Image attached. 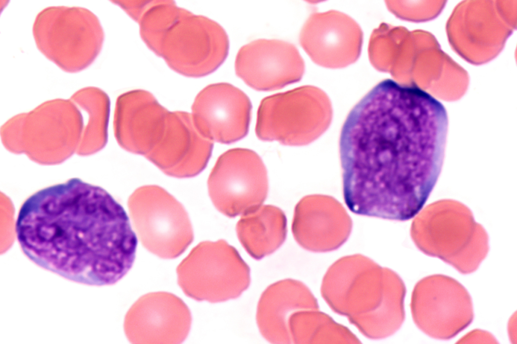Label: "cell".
<instances>
[{
  "label": "cell",
  "instance_id": "6da1fadb",
  "mask_svg": "<svg viewBox=\"0 0 517 344\" xmlns=\"http://www.w3.org/2000/svg\"><path fill=\"white\" fill-rule=\"evenodd\" d=\"M445 108L422 91L383 81L352 109L339 143L344 202L352 213L404 221L422 209L440 176Z\"/></svg>",
  "mask_w": 517,
  "mask_h": 344
},
{
  "label": "cell",
  "instance_id": "7a4b0ae2",
  "mask_svg": "<svg viewBox=\"0 0 517 344\" xmlns=\"http://www.w3.org/2000/svg\"><path fill=\"white\" fill-rule=\"evenodd\" d=\"M17 238L39 266L68 280L112 285L132 268L138 240L123 206L78 178L42 189L22 205Z\"/></svg>",
  "mask_w": 517,
  "mask_h": 344
},
{
  "label": "cell",
  "instance_id": "3957f363",
  "mask_svg": "<svg viewBox=\"0 0 517 344\" xmlns=\"http://www.w3.org/2000/svg\"><path fill=\"white\" fill-rule=\"evenodd\" d=\"M132 18L139 24L147 47L182 75L206 76L228 55V37L219 24L178 7L173 1H141Z\"/></svg>",
  "mask_w": 517,
  "mask_h": 344
},
{
  "label": "cell",
  "instance_id": "277c9868",
  "mask_svg": "<svg viewBox=\"0 0 517 344\" xmlns=\"http://www.w3.org/2000/svg\"><path fill=\"white\" fill-rule=\"evenodd\" d=\"M129 215L142 245L163 258L180 255L192 242L188 214L165 189L157 185L136 189L128 200Z\"/></svg>",
  "mask_w": 517,
  "mask_h": 344
},
{
  "label": "cell",
  "instance_id": "5b68a950",
  "mask_svg": "<svg viewBox=\"0 0 517 344\" xmlns=\"http://www.w3.org/2000/svg\"><path fill=\"white\" fill-rule=\"evenodd\" d=\"M266 166L246 148L228 150L218 158L208 181L209 196L220 212L234 217L260 206L268 192Z\"/></svg>",
  "mask_w": 517,
  "mask_h": 344
},
{
  "label": "cell",
  "instance_id": "8992f818",
  "mask_svg": "<svg viewBox=\"0 0 517 344\" xmlns=\"http://www.w3.org/2000/svg\"><path fill=\"white\" fill-rule=\"evenodd\" d=\"M410 309L417 326L429 336L448 340L474 319L472 298L457 280L440 274L420 280L411 294Z\"/></svg>",
  "mask_w": 517,
  "mask_h": 344
},
{
  "label": "cell",
  "instance_id": "52a82bcc",
  "mask_svg": "<svg viewBox=\"0 0 517 344\" xmlns=\"http://www.w3.org/2000/svg\"><path fill=\"white\" fill-rule=\"evenodd\" d=\"M178 269L194 273L193 298L199 301L218 303L236 299L250 282L249 266L224 240L200 243Z\"/></svg>",
  "mask_w": 517,
  "mask_h": 344
},
{
  "label": "cell",
  "instance_id": "ba28073f",
  "mask_svg": "<svg viewBox=\"0 0 517 344\" xmlns=\"http://www.w3.org/2000/svg\"><path fill=\"white\" fill-rule=\"evenodd\" d=\"M385 290L384 268L361 257L342 259L327 270L321 293L336 313L348 320L367 315L380 305Z\"/></svg>",
  "mask_w": 517,
  "mask_h": 344
},
{
  "label": "cell",
  "instance_id": "9c48e42d",
  "mask_svg": "<svg viewBox=\"0 0 517 344\" xmlns=\"http://www.w3.org/2000/svg\"><path fill=\"white\" fill-rule=\"evenodd\" d=\"M194 125L205 138L223 144L247 135L251 117L248 97L227 83L210 84L196 96L191 107Z\"/></svg>",
  "mask_w": 517,
  "mask_h": 344
},
{
  "label": "cell",
  "instance_id": "30bf717a",
  "mask_svg": "<svg viewBox=\"0 0 517 344\" xmlns=\"http://www.w3.org/2000/svg\"><path fill=\"white\" fill-rule=\"evenodd\" d=\"M314 92L301 87L264 98L257 112L255 133L265 141L299 146L314 136Z\"/></svg>",
  "mask_w": 517,
  "mask_h": 344
},
{
  "label": "cell",
  "instance_id": "8fae6325",
  "mask_svg": "<svg viewBox=\"0 0 517 344\" xmlns=\"http://www.w3.org/2000/svg\"><path fill=\"white\" fill-rule=\"evenodd\" d=\"M303 69L296 47L279 39H256L243 45L235 62L237 76L258 91L278 90L297 82Z\"/></svg>",
  "mask_w": 517,
  "mask_h": 344
},
{
  "label": "cell",
  "instance_id": "7c38bea8",
  "mask_svg": "<svg viewBox=\"0 0 517 344\" xmlns=\"http://www.w3.org/2000/svg\"><path fill=\"white\" fill-rule=\"evenodd\" d=\"M213 148L195 128L191 114L170 111L160 140L145 157L168 176L190 178L205 168Z\"/></svg>",
  "mask_w": 517,
  "mask_h": 344
},
{
  "label": "cell",
  "instance_id": "4fadbf2b",
  "mask_svg": "<svg viewBox=\"0 0 517 344\" xmlns=\"http://www.w3.org/2000/svg\"><path fill=\"white\" fill-rule=\"evenodd\" d=\"M170 112L148 91L138 89L122 94L117 100L116 112L121 146L145 157L160 140Z\"/></svg>",
  "mask_w": 517,
  "mask_h": 344
},
{
  "label": "cell",
  "instance_id": "5bb4252c",
  "mask_svg": "<svg viewBox=\"0 0 517 344\" xmlns=\"http://www.w3.org/2000/svg\"><path fill=\"white\" fill-rule=\"evenodd\" d=\"M317 299L303 282L291 278L278 281L264 291L256 320L262 336L272 343H290L288 323L299 310H319Z\"/></svg>",
  "mask_w": 517,
  "mask_h": 344
},
{
  "label": "cell",
  "instance_id": "9a60e30c",
  "mask_svg": "<svg viewBox=\"0 0 517 344\" xmlns=\"http://www.w3.org/2000/svg\"><path fill=\"white\" fill-rule=\"evenodd\" d=\"M287 230L284 212L272 205L260 206L243 213L236 226L242 246L256 260L276 251L284 242Z\"/></svg>",
  "mask_w": 517,
  "mask_h": 344
},
{
  "label": "cell",
  "instance_id": "2e32d148",
  "mask_svg": "<svg viewBox=\"0 0 517 344\" xmlns=\"http://www.w3.org/2000/svg\"><path fill=\"white\" fill-rule=\"evenodd\" d=\"M384 295L380 305L367 315L349 319L364 336L372 339L391 336L399 329L405 319V284L390 269L384 268Z\"/></svg>",
  "mask_w": 517,
  "mask_h": 344
},
{
  "label": "cell",
  "instance_id": "e0dca14e",
  "mask_svg": "<svg viewBox=\"0 0 517 344\" xmlns=\"http://www.w3.org/2000/svg\"><path fill=\"white\" fill-rule=\"evenodd\" d=\"M290 343H361L347 327L319 310L293 313L288 323Z\"/></svg>",
  "mask_w": 517,
  "mask_h": 344
},
{
  "label": "cell",
  "instance_id": "ac0fdd59",
  "mask_svg": "<svg viewBox=\"0 0 517 344\" xmlns=\"http://www.w3.org/2000/svg\"><path fill=\"white\" fill-rule=\"evenodd\" d=\"M463 342H474L475 341H496L493 336L488 332L480 330L471 331L460 340Z\"/></svg>",
  "mask_w": 517,
  "mask_h": 344
}]
</instances>
